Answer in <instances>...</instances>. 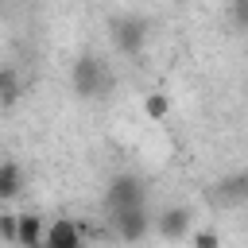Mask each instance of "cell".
I'll return each mask as SVG.
<instances>
[{
    "label": "cell",
    "instance_id": "8fae6325",
    "mask_svg": "<svg viewBox=\"0 0 248 248\" xmlns=\"http://www.w3.org/2000/svg\"><path fill=\"white\" fill-rule=\"evenodd\" d=\"M236 19L248 27V0H236Z\"/></svg>",
    "mask_w": 248,
    "mask_h": 248
},
{
    "label": "cell",
    "instance_id": "30bf717a",
    "mask_svg": "<svg viewBox=\"0 0 248 248\" xmlns=\"http://www.w3.org/2000/svg\"><path fill=\"white\" fill-rule=\"evenodd\" d=\"M194 248H217V236L213 232H198L194 236Z\"/></svg>",
    "mask_w": 248,
    "mask_h": 248
},
{
    "label": "cell",
    "instance_id": "277c9868",
    "mask_svg": "<svg viewBox=\"0 0 248 248\" xmlns=\"http://www.w3.org/2000/svg\"><path fill=\"white\" fill-rule=\"evenodd\" d=\"M43 240H46L43 221L31 217V213H23V217H19V236H16V244H19V248H43Z\"/></svg>",
    "mask_w": 248,
    "mask_h": 248
},
{
    "label": "cell",
    "instance_id": "3957f363",
    "mask_svg": "<svg viewBox=\"0 0 248 248\" xmlns=\"http://www.w3.org/2000/svg\"><path fill=\"white\" fill-rule=\"evenodd\" d=\"M43 248H85V244H81V229H78L74 221L58 217L54 225H46V240H43Z\"/></svg>",
    "mask_w": 248,
    "mask_h": 248
},
{
    "label": "cell",
    "instance_id": "7a4b0ae2",
    "mask_svg": "<svg viewBox=\"0 0 248 248\" xmlns=\"http://www.w3.org/2000/svg\"><path fill=\"white\" fill-rule=\"evenodd\" d=\"M132 209H143V186L136 178H116L112 190H108V213L120 217V213H132Z\"/></svg>",
    "mask_w": 248,
    "mask_h": 248
},
{
    "label": "cell",
    "instance_id": "52a82bcc",
    "mask_svg": "<svg viewBox=\"0 0 248 248\" xmlns=\"http://www.w3.org/2000/svg\"><path fill=\"white\" fill-rule=\"evenodd\" d=\"M0 194H4V198H16V194H19V167H16L12 159L0 167Z\"/></svg>",
    "mask_w": 248,
    "mask_h": 248
},
{
    "label": "cell",
    "instance_id": "6da1fadb",
    "mask_svg": "<svg viewBox=\"0 0 248 248\" xmlns=\"http://www.w3.org/2000/svg\"><path fill=\"white\" fill-rule=\"evenodd\" d=\"M108 85H112V78H108L105 62H97V58H78V66H74V89H78L81 97L105 93Z\"/></svg>",
    "mask_w": 248,
    "mask_h": 248
},
{
    "label": "cell",
    "instance_id": "ba28073f",
    "mask_svg": "<svg viewBox=\"0 0 248 248\" xmlns=\"http://www.w3.org/2000/svg\"><path fill=\"white\" fill-rule=\"evenodd\" d=\"M143 112H147L151 120H163V116H167V97H163V93H151V97L143 101Z\"/></svg>",
    "mask_w": 248,
    "mask_h": 248
},
{
    "label": "cell",
    "instance_id": "9c48e42d",
    "mask_svg": "<svg viewBox=\"0 0 248 248\" xmlns=\"http://www.w3.org/2000/svg\"><path fill=\"white\" fill-rule=\"evenodd\" d=\"M0 89H4V105H12V101L19 97V85H16V74H12V70L0 74Z\"/></svg>",
    "mask_w": 248,
    "mask_h": 248
},
{
    "label": "cell",
    "instance_id": "5b68a950",
    "mask_svg": "<svg viewBox=\"0 0 248 248\" xmlns=\"http://www.w3.org/2000/svg\"><path fill=\"white\" fill-rule=\"evenodd\" d=\"M155 225H159V232H163V236L178 240V236H186V229H190V213H186V209H167Z\"/></svg>",
    "mask_w": 248,
    "mask_h": 248
},
{
    "label": "cell",
    "instance_id": "8992f818",
    "mask_svg": "<svg viewBox=\"0 0 248 248\" xmlns=\"http://www.w3.org/2000/svg\"><path fill=\"white\" fill-rule=\"evenodd\" d=\"M116 43H120L124 50H136V46L143 43V23H136V19L120 23V27H116Z\"/></svg>",
    "mask_w": 248,
    "mask_h": 248
}]
</instances>
